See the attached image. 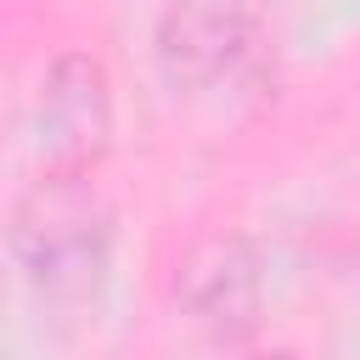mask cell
<instances>
[{
  "instance_id": "cell-1",
  "label": "cell",
  "mask_w": 360,
  "mask_h": 360,
  "mask_svg": "<svg viewBox=\"0 0 360 360\" xmlns=\"http://www.w3.org/2000/svg\"><path fill=\"white\" fill-rule=\"evenodd\" d=\"M17 270L56 304H84L112 270V208L84 169H45L6 219Z\"/></svg>"
},
{
  "instance_id": "cell-2",
  "label": "cell",
  "mask_w": 360,
  "mask_h": 360,
  "mask_svg": "<svg viewBox=\"0 0 360 360\" xmlns=\"http://www.w3.org/2000/svg\"><path fill=\"white\" fill-rule=\"evenodd\" d=\"M152 45L180 90H225L259 62V28L236 0H174L158 17Z\"/></svg>"
},
{
  "instance_id": "cell-3",
  "label": "cell",
  "mask_w": 360,
  "mask_h": 360,
  "mask_svg": "<svg viewBox=\"0 0 360 360\" xmlns=\"http://www.w3.org/2000/svg\"><path fill=\"white\" fill-rule=\"evenodd\" d=\"M174 298L186 304V315L219 338H236L259 321L264 304V270L248 236L236 231H214L197 236L174 270Z\"/></svg>"
},
{
  "instance_id": "cell-4",
  "label": "cell",
  "mask_w": 360,
  "mask_h": 360,
  "mask_svg": "<svg viewBox=\"0 0 360 360\" xmlns=\"http://www.w3.org/2000/svg\"><path fill=\"white\" fill-rule=\"evenodd\" d=\"M112 135V84L90 51H62L39 84V146L51 169H90Z\"/></svg>"
},
{
  "instance_id": "cell-5",
  "label": "cell",
  "mask_w": 360,
  "mask_h": 360,
  "mask_svg": "<svg viewBox=\"0 0 360 360\" xmlns=\"http://www.w3.org/2000/svg\"><path fill=\"white\" fill-rule=\"evenodd\" d=\"M259 360H292V354H259Z\"/></svg>"
}]
</instances>
